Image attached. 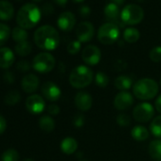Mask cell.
Masks as SVG:
<instances>
[{"label": "cell", "instance_id": "cell-36", "mask_svg": "<svg viewBox=\"0 0 161 161\" xmlns=\"http://www.w3.org/2000/svg\"><path fill=\"white\" fill-rule=\"evenodd\" d=\"M85 121H86V118H85L84 115H82V114H77V115L73 118V125H74L75 127H78V128L84 126Z\"/></svg>", "mask_w": 161, "mask_h": 161}, {"label": "cell", "instance_id": "cell-47", "mask_svg": "<svg viewBox=\"0 0 161 161\" xmlns=\"http://www.w3.org/2000/svg\"><path fill=\"white\" fill-rule=\"evenodd\" d=\"M24 161H34V160L31 158H26V159H24Z\"/></svg>", "mask_w": 161, "mask_h": 161}, {"label": "cell", "instance_id": "cell-14", "mask_svg": "<svg viewBox=\"0 0 161 161\" xmlns=\"http://www.w3.org/2000/svg\"><path fill=\"white\" fill-rule=\"evenodd\" d=\"M42 94L45 99H47L49 102H56L61 98L62 92L60 87L52 83V82H47L42 86L41 88Z\"/></svg>", "mask_w": 161, "mask_h": 161}, {"label": "cell", "instance_id": "cell-1", "mask_svg": "<svg viewBox=\"0 0 161 161\" xmlns=\"http://www.w3.org/2000/svg\"><path fill=\"white\" fill-rule=\"evenodd\" d=\"M36 46L44 50H54L60 44V35L56 29L45 25L36 30L33 36Z\"/></svg>", "mask_w": 161, "mask_h": 161}, {"label": "cell", "instance_id": "cell-19", "mask_svg": "<svg viewBox=\"0 0 161 161\" xmlns=\"http://www.w3.org/2000/svg\"><path fill=\"white\" fill-rule=\"evenodd\" d=\"M14 9L8 0H0V20L9 21L14 17Z\"/></svg>", "mask_w": 161, "mask_h": 161}, {"label": "cell", "instance_id": "cell-27", "mask_svg": "<svg viewBox=\"0 0 161 161\" xmlns=\"http://www.w3.org/2000/svg\"><path fill=\"white\" fill-rule=\"evenodd\" d=\"M31 45L30 42L25 41L22 43H17L15 46V51L19 56H27L31 52Z\"/></svg>", "mask_w": 161, "mask_h": 161}, {"label": "cell", "instance_id": "cell-7", "mask_svg": "<svg viewBox=\"0 0 161 161\" xmlns=\"http://www.w3.org/2000/svg\"><path fill=\"white\" fill-rule=\"evenodd\" d=\"M55 66V58L47 52L37 54L32 62V67L39 73L50 72Z\"/></svg>", "mask_w": 161, "mask_h": 161}, {"label": "cell", "instance_id": "cell-21", "mask_svg": "<svg viewBox=\"0 0 161 161\" xmlns=\"http://www.w3.org/2000/svg\"><path fill=\"white\" fill-rule=\"evenodd\" d=\"M149 154L155 161H161V138L151 141L149 145Z\"/></svg>", "mask_w": 161, "mask_h": 161}, {"label": "cell", "instance_id": "cell-51", "mask_svg": "<svg viewBox=\"0 0 161 161\" xmlns=\"http://www.w3.org/2000/svg\"><path fill=\"white\" fill-rule=\"evenodd\" d=\"M160 85H161V79H160Z\"/></svg>", "mask_w": 161, "mask_h": 161}, {"label": "cell", "instance_id": "cell-34", "mask_svg": "<svg viewBox=\"0 0 161 161\" xmlns=\"http://www.w3.org/2000/svg\"><path fill=\"white\" fill-rule=\"evenodd\" d=\"M80 42L78 40L72 41L68 44L67 46V52L71 55H75L77 54L80 50Z\"/></svg>", "mask_w": 161, "mask_h": 161}, {"label": "cell", "instance_id": "cell-31", "mask_svg": "<svg viewBox=\"0 0 161 161\" xmlns=\"http://www.w3.org/2000/svg\"><path fill=\"white\" fill-rule=\"evenodd\" d=\"M1 161H19V153L14 149H9L2 153Z\"/></svg>", "mask_w": 161, "mask_h": 161}, {"label": "cell", "instance_id": "cell-6", "mask_svg": "<svg viewBox=\"0 0 161 161\" xmlns=\"http://www.w3.org/2000/svg\"><path fill=\"white\" fill-rule=\"evenodd\" d=\"M119 37V28L113 23L103 24L98 31V39L103 45H112Z\"/></svg>", "mask_w": 161, "mask_h": 161}, {"label": "cell", "instance_id": "cell-49", "mask_svg": "<svg viewBox=\"0 0 161 161\" xmlns=\"http://www.w3.org/2000/svg\"><path fill=\"white\" fill-rule=\"evenodd\" d=\"M34 1H41V0H34Z\"/></svg>", "mask_w": 161, "mask_h": 161}, {"label": "cell", "instance_id": "cell-10", "mask_svg": "<svg viewBox=\"0 0 161 161\" xmlns=\"http://www.w3.org/2000/svg\"><path fill=\"white\" fill-rule=\"evenodd\" d=\"M104 16L109 23L117 25L119 28H125L126 25L122 22L120 18L119 7L114 3H108L104 8Z\"/></svg>", "mask_w": 161, "mask_h": 161}, {"label": "cell", "instance_id": "cell-39", "mask_svg": "<svg viewBox=\"0 0 161 161\" xmlns=\"http://www.w3.org/2000/svg\"><path fill=\"white\" fill-rule=\"evenodd\" d=\"M3 79H4V80H5L6 83L12 84V83L14 82V73H12V72H10V71H7V72L4 73Z\"/></svg>", "mask_w": 161, "mask_h": 161}, {"label": "cell", "instance_id": "cell-11", "mask_svg": "<svg viewBox=\"0 0 161 161\" xmlns=\"http://www.w3.org/2000/svg\"><path fill=\"white\" fill-rule=\"evenodd\" d=\"M101 58H102L101 49L94 45H89L86 47L82 51V59L88 65L98 64L99 62L101 61Z\"/></svg>", "mask_w": 161, "mask_h": 161}, {"label": "cell", "instance_id": "cell-43", "mask_svg": "<svg viewBox=\"0 0 161 161\" xmlns=\"http://www.w3.org/2000/svg\"><path fill=\"white\" fill-rule=\"evenodd\" d=\"M154 105H155V108H156V110H157L159 113H161V95H160V96H159V97L156 99Z\"/></svg>", "mask_w": 161, "mask_h": 161}, {"label": "cell", "instance_id": "cell-23", "mask_svg": "<svg viewBox=\"0 0 161 161\" xmlns=\"http://www.w3.org/2000/svg\"><path fill=\"white\" fill-rule=\"evenodd\" d=\"M131 136L136 141H144L149 137V132L144 126L137 125L132 129Z\"/></svg>", "mask_w": 161, "mask_h": 161}, {"label": "cell", "instance_id": "cell-45", "mask_svg": "<svg viewBox=\"0 0 161 161\" xmlns=\"http://www.w3.org/2000/svg\"><path fill=\"white\" fill-rule=\"evenodd\" d=\"M124 1L125 0H111V3H114V4L119 6V5H122L124 3Z\"/></svg>", "mask_w": 161, "mask_h": 161}, {"label": "cell", "instance_id": "cell-5", "mask_svg": "<svg viewBox=\"0 0 161 161\" xmlns=\"http://www.w3.org/2000/svg\"><path fill=\"white\" fill-rule=\"evenodd\" d=\"M120 18L126 26H134L139 24L143 20L144 11L138 5L129 4L126 5L120 12Z\"/></svg>", "mask_w": 161, "mask_h": 161}, {"label": "cell", "instance_id": "cell-33", "mask_svg": "<svg viewBox=\"0 0 161 161\" xmlns=\"http://www.w3.org/2000/svg\"><path fill=\"white\" fill-rule=\"evenodd\" d=\"M150 59L153 63H159L161 62V47H155L151 49L150 51Z\"/></svg>", "mask_w": 161, "mask_h": 161}, {"label": "cell", "instance_id": "cell-18", "mask_svg": "<svg viewBox=\"0 0 161 161\" xmlns=\"http://www.w3.org/2000/svg\"><path fill=\"white\" fill-rule=\"evenodd\" d=\"M14 62V54L9 47L0 48V67L7 69L13 65Z\"/></svg>", "mask_w": 161, "mask_h": 161}, {"label": "cell", "instance_id": "cell-8", "mask_svg": "<svg viewBox=\"0 0 161 161\" xmlns=\"http://www.w3.org/2000/svg\"><path fill=\"white\" fill-rule=\"evenodd\" d=\"M154 115V109L151 103H143L136 105L133 110L134 119L138 122H147L151 120V119Z\"/></svg>", "mask_w": 161, "mask_h": 161}, {"label": "cell", "instance_id": "cell-30", "mask_svg": "<svg viewBox=\"0 0 161 161\" xmlns=\"http://www.w3.org/2000/svg\"><path fill=\"white\" fill-rule=\"evenodd\" d=\"M11 29L8 25L0 23V47H2L10 38Z\"/></svg>", "mask_w": 161, "mask_h": 161}, {"label": "cell", "instance_id": "cell-24", "mask_svg": "<svg viewBox=\"0 0 161 161\" xmlns=\"http://www.w3.org/2000/svg\"><path fill=\"white\" fill-rule=\"evenodd\" d=\"M139 37H140V33H139L138 30H136L135 28H127L124 30L123 39L125 42H127L129 44H134L138 41Z\"/></svg>", "mask_w": 161, "mask_h": 161}, {"label": "cell", "instance_id": "cell-20", "mask_svg": "<svg viewBox=\"0 0 161 161\" xmlns=\"http://www.w3.org/2000/svg\"><path fill=\"white\" fill-rule=\"evenodd\" d=\"M78 149V142L74 137L67 136L61 142V150L65 154H72Z\"/></svg>", "mask_w": 161, "mask_h": 161}, {"label": "cell", "instance_id": "cell-3", "mask_svg": "<svg viewBox=\"0 0 161 161\" xmlns=\"http://www.w3.org/2000/svg\"><path fill=\"white\" fill-rule=\"evenodd\" d=\"M133 92L137 99L141 101H148L156 96L158 92V85L153 79H140L134 85Z\"/></svg>", "mask_w": 161, "mask_h": 161}, {"label": "cell", "instance_id": "cell-32", "mask_svg": "<svg viewBox=\"0 0 161 161\" xmlns=\"http://www.w3.org/2000/svg\"><path fill=\"white\" fill-rule=\"evenodd\" d=\"M96 85L100 87H106L109 84V78L108 76L103 72H98L95 77Z\"/></svg>", "mask_w": 161, "mask_h": 161}, {"label": "cell", "instance_id": "cell-38", "mask_svg": "<svg viewBox=\"0 0 161 161\" xmlns=\"http://www.w3.org/2000/svg\"><path fill=\"white\" fill-rule=\"evenodd\" d=\"M79 14L80 16H83V17H88L91 14V10H90L89 6L83 5V6H80L79 9Z\"/></svg>", "mask_w": 161, "mask_h": 161}, {"label": "cell", "instance_id": "cell-13", "mask_svg": "<svg viewBox=\"0 0 161 161\" xmlns=\"http://www.w3.org/2000/svg\"><path fill=\"white\" fill-rule=\"evenodd\" d=\"M134 103V97L128 91H121L114 99V106L119 111L129 109Z\"/></svg>", "mask_w": 161, "mask_h": 161}, {"label": "cell", "instance_id": "cell-35", "mask_svg": "<svg viewBox=\"0 0 161 161\" xmlns=\"http://www.w3.org/2000/svg\"><path fill=\"white\" fill-rule=\"evenodd\" d=\"M117 123L119 126H122V127L129 126L131 124V118L127 114H124V113L119 114L117 117Z\"/></svg>", "mask_w": 161, "mask_h": 161}, {"label": "cell", "instance_id": "cell-4", "mask_svg": "<svg viewBox=\"0 0 161 161\" xmlns=\"http://www.w3.org/2000/svg\"><path fill=\"white\" fill-rule=\"evenodd\" d=\"M93 80V71L86 65H79L72 69L69 75V83L74 88H85Z\"/></svg>", "mask_w": 161, "mask_h": 161}, {"label": "cell", "instance_id": "cell-37", "mask_svg": "<svg viewBox=\"0 0 161 161\" xmlns=\"http://www.w3.org/2000/svg\"><path fill=\"white\" fill-rule=\"evenodd\" d=\"M16 68L21 72H27L31 69V64L28 61H20L17 63Z\"/></svg>", "mask_w": 161, "mask_h": 161}, {"label": "cell", "instance_id": "cell-22", "mask_svg": "<svg viewBox=\"0 0 161 161\" xmlns=\"http://www.w3.org/2000/svg\"><path fill=\"white\" fill-rule=\"evenodd\" d=\"M132 85H133V80L127 75H120L117 77V79L115 80L116 88L121 91H126L132 86Z\"/></svg>", "mask_w": 161, "mask_h": 161}, {"label": "cell", "instance_id": "cell-29", "mask_svg": "<svg viewBox=\"0 0 161 161\" xmlns=\"http://www.w3.org/2000/svg\"><path fill=\"white\" fill-rule=\"evenodd\" d=\"M151 133L158 138H161V116L155 117L150 124Z\"/></svg>", "mask_w": 161, "mask_h": 161}, {"label": "cell", "instance_id": "cell-9", "mask_svg": "<svg viewBox=\"0 0 161 161\" xmlns=\"http://www.w3.org/2000/svg\"><path fill=\"white\" fill-rule=\"evenodd\" d=\"M95 30L94 26L87 21L80 22L76 30V36L78 38V41L80 43H87L91 41L94 37Z\"/></svg>", "mask_w": 161, "mask_h": 161}, {"label": "cell", "instance_id": "cell-46", "mask_svg": "<svg viewBox=\"0 0 161 161\" xmlns=\"http://www.w3.org/2000/svg\"><path fill=\"white\" fill-rule=\"evenodd\" d=\"M72 1H73L74 3H82V2L85 1V0H72Z\"/></svg>", "mask_w": 161, "mask_h": 161}, {"label": "cell", "instance_id": "cell-26", "mask_svg": "<svg viewBox=\"0 0 161 161\" xmlns=\"http://www.w3.org/2000/svg\"><path fill=\"white\" fill-rule=\"evenodd\" d=\"M28 32L25 29H22L20 27H16L13 30V39L17 43H22L27 41L28 39Z\"/></svg>", "mask_w": 161, "mask_h": 161}, {"label": "cell", "instance_id": "cell-25", "mask_svg": "<svg viewBox=\"0 0 161 161\" xmlns=\"http://www.w3.org/2000/svg\"><path fill=\"white\" fill-rule=\"evenodd\" d=\"M39 126L44 132L50 133L55 128V122H54V119L51 117L43 116L39 119Z\"/></svg>", "mask_w": 161, "mask_h": 161}, {"label": "cell", "instance_id": "cell-40", "mask_svg": "<svg viewBox=\"0 0 161 161\" xmlns=\"http://www.w3.org/2000/svg\"><path fill=\"white\" fill-rule=\"evenodd\" d=\"M47 112L52 116H57L60 113V108L56 104H51L47 107Z\"/></svg>", "mask_w": 161, "mask_h": 161}, {"label": "cell", "instance_id": "cell-12", "mask_svg": "<svg viewBox=\"0 0 161 161\" xmlns=\"http://www.w3.org/2000/svg\"><path fill=\"white\" fill-rule=\"evenodd\" d=\"M26 107L27 110L33 115L41 114L46 107V103L44 99L40 95H31L26 101Z\"/></svg>", "mask_w": 161, "mask_h": 161}, {"label": "cell", "instance_id": "cell-16", "mask_svg": "<svg viewBox=\"0 0 161 161\" xmlns=\"http://www.w3.org/2000/svg\"><path fill=\"white\" fill-rule=\"evenodd\" d=\"M76 107L80 111H88L93 104L92 97L87 92L80 91L76 94L74 100Z\"/></svg>", "mask_w": 161, "mask_h": 161}, {"label": "cell", "instance_id": "cell-44", "mask_svg": "<svg viewBox=\"0 0 161 161\" xmlns=\"http://www.w3.org/2000/svg\"><path fill=\"white\" fill-rule=\"evenodd\" d=\"M53 1L60 7H64L67 3V0H53Z\"/></svg>", "mask_w": 161, "mask_h": 161}, {"label": "cell", "instance_id": "cell-28", "mask_svg": "<svg viewBox=\"0 0 161 161\" xmlns=\"http://www.w3.org/2000/svg\"><path fill=\"white\" fill-rule=\"evenodd\" d=\"M21 99V95L20 93L17 91V90H12V91H9L6 96H5V103L7 105H15Z\"/></svg>", "mask_w": 161, "mask_h": 161}, {"label": "cell", "instance_id": "cell-42", "mask_svg": "<svg viewBox=\"0 0 161 161\" xmlns=\"http://www.w3.org/2000/svg\"><path fill=\"white\" fill-rule=\"evenodd\" d=\"M43 12H44L46 14H52V12H53V7H52V5L49 4V3L45 4V6H44V8H43Z\"/></svg>", "mask_w": 161, "mask_h": 161}, {"label": "cell", "instance_id": "cell-17", "mask_svg": "<svg viewBox=\"0 0 161 161\" xmlns=\"http://www.w3.org/2000/svg\"><path fill=\"white\" fill-rule=\"evenodd\" d=\"M22 89L29 94L35 92L39 86L40 80L34 74H28L22 79Z\"/></svg>", "mask_w": 161, "mask_h": 161}, {"label": "cell", "instance_id": "cell-2", "mask_svg": "<svg viewBox=\"0 0 161 161\" xmlns=\"http://www.w3.org/2000/svg\"><path fill=\"white\" fill-rule=\"evenodd\" d=\"M41 11L33 3L25 4L19 11L16 16L18 26L25 30L34 28L41 19Z\"/></svg>", "mask_w": 161, "mask_h": 161}, {"label": "cell", "instance_id": "cell-41", "mask_svg": "<svg viewBox=\"0 0 161 161\" xmlns=\"http://www.w3.org/2000/svg\"><path fill=\"white\" fill-rule=\"evenodd\" d=\"M7 128V121L4 117L0 115V134H3Z\"/></svg>", "mask_w": 161, "mask_h": 161}, {"label": "cell", "instance_id": "cell-48", "mask_svg": "<svg viewBox=\"0 0 161 161\" xmlns=\"http://www.w3.org/2000/svg\"><path fill=\"white\" fill-rule=\"evenodd\" d=\"M137 1H139V2H144L145 0H137Z\"/></svg>", "mask_w": 161, "mask_h": 161}, {"label": "cell", "instance_id": "cell-15", "mask_svg": "<svg viewBox=\"0 0 161 161\" xmlns=\"http://www.w3.org/2000/svg\"><path fill=\"white\" fill-rule=\"evenodd\" d=\"M76 24L75 15L71 12H64L60 14L57 20V25L59 29L63 31H70L73 30Z\"/></svg>", "mask_w": 161, "mask_h": 161}, {"label": "cell", "instance_id": "cell-50", "mask_svg": "<svg viewBox=\"0 0 161 161\" xmlns=\"http://www.w3.org/2000/svg\"><path fill=\"white\" fill-rule=\"evenodd\" d=\"M80 161H87V160H80Z\"/></svg>", "mask_w": 161, "mask_h": 161}]
</instances>
